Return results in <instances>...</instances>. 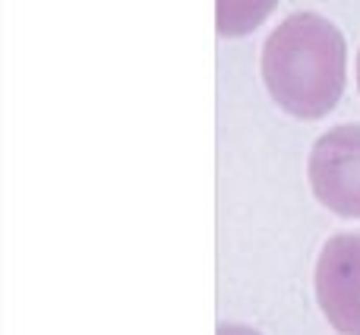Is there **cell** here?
Masks as SVG:
<instances>
[{
	"label": "cell",
	"mask_w": 360,
	"mask_h": 335,
	"mask_svg": "<svg viewBox=\"0 0 360 335\" xmlns=\"http://www.w3.org/2000/svg\"><path fill=\"white\" fill-rule=\"evenodd\" d=\"M345 76V35L316 13H294L266 38L262 80L278 108L294 118H326L342 99Z\"/></svg>",
	"instance_id": "obj_1"
},
{
	"label": "cell",
	"mask_w": 360,
	"mask_h": 335,
	"mask_svg": "<svg viewBox=\"0 0 360 335\" xmlns=\"http://www.w3.org/2000/svg\"><path fill=\"white\" fill-rule=\"evenodd\" d=\"M310 187L335 215L360 218V124L332 127L310 152Z\"/></svg>",
	"instance_id": "obj_2"
},
{
	"label": "cell",
	"mask_w": 360,
	"mask_h": 335,
	"mask_svg": "<svg viewBox=\"0 0 360 335\" xmlns=\"http://www.w3.org/2000/svg\"><path fill=\"white\" fill-rule=\"evenodd\" d=\"M316 298L332 329L360 335V234H335L316 263Z\"/></svg>",
	"instance_id": "obj_3"
},
{
	"label": "cell",
	"mask_w": 360,
	"mask_h": 335,
	"mask_svg": "<svg viewBox=\"0 0 360 335\" xmlns=\"http://www.w3.org/2000/svg\"><path fill=\"white\" fill-rule=\"evenodd\" d=\"M278 0H218V35L237 38L266 23Z\"/></svg>",
	"instance_id": "obj_4"
},
{
	"label": "cell",
	"mask_w": 360,
	"mask_h": 335,
	"mask_svg": "<svg viewBox=\"0 0 360 335\" xmlns=\"http://www.w3.org/2000/svg\"><path fill=\"white\" fill-rule=\"evenodd\" d=\"M218 335H259L250 326H218Z\"/></svg>",
	"instance_id": "obj_5"
},
{
	"label": "cell",
	"mask_w": 360,
	"mask_h": 335,
	"mask_svg": "<svg viewBox=\"0 0 360 335\" xmlns=\"http://www.w3.org/2000/svg\"><path fill=\"white\" fill-rule=\"evenodd\" d=\"M357 86H360V54H357Z\"/></svg>",
	"instance_id": "obj_6"
}]
</instances>
